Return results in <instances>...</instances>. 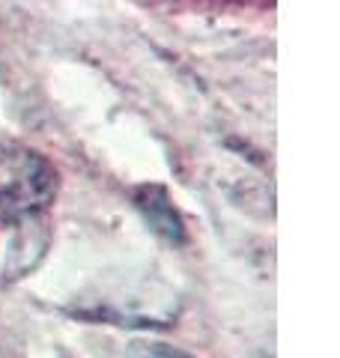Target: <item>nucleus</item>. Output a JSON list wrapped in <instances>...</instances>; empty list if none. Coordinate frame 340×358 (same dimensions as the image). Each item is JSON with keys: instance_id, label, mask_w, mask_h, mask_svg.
I'll use <instances>...</instances> for the list:
<instances>
[{"instance_id": "nucleus-1", "label": "nucleus", "mask_w": 340, "mask_h": 358, "mask_svg": "<svg viewBox=\"0 0 340 358\" xmlns=\"http://www.w3.org/2000/svg\"><path fill=\"white\" fill-rule=\"evenodd\" d=\"M57 171L24 143H0V221H33L54 203Z\"/></svg>"}, {"instance_id": "nucleus-2", "label": "nucleus", "mask_w": 340, "mask_h": 358, "mask_svg": "<svg viewBox=\"0 0 340 358\" xmlns=\"http://www.w3.org/2000/svg\"><path fill=\"white\" fill-rule=\"evenodd\" d=\"M138 206L143 209L146 221H150L162 236L176 239V242L183 239V221H179L176 209L170 206V200H167V194L162 192V188H143V192L138 194Z\"/></svg>"}]
</instances>
